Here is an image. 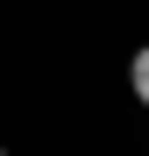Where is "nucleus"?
<instances>
[{
  "label": "nucleus",
  "instance_id": "obj_1",
  "mask_svg": "<svg viewBox=\"0 0 149 156\" xmlns=\"http://www.w3.org/2000/svg\"><path fill=\"white\" fill-rule=\"evenodd\" d=\"M128 85H135V99L149 107V50H135V64H128Z\"/></svg>",
  "mask_w": 149,
  "mask_h": 156
},
{
  "label": "nucleus",
  "instance_id": "obj_2",
  "mask_svg": "<svg viewBox=\"0 0 149 156\" xmlns=\"http://www.w3.org/2000/svg\"><path fill=\"white\" fill-rule=\"evenodd\" d=\"M0 156H7V149H0Z\"/></svg>",
  "mask_w": 149,
  "mask_h": 156
}]
</instances>
